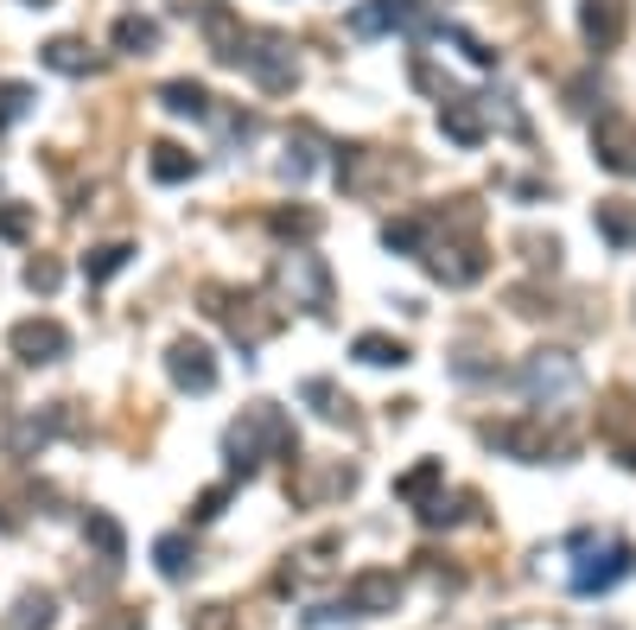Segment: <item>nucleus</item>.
Masks as SVG:
<instances>
[{"label":"nucleus","instance_id":"4be33fe9","mask_svg":"<svg viewBox=\"0 0 636 630\" xmlns=\"http://www.w3.org/2000/svg\"><path fill=\"white\" fill-rule=\"evenodd\" d=\"M350 357H357V364H370V370H401V364H408V344H401V337H388V332H363L357 344H350Z\"/></svg>","mask_w":636,"mask_h":630},{"label":"nucleus","instance_id":"ddd939ff","mask_svg":"<svg viewBox=\"0 0 636 630\" xmlns=\"http://www.w3.org/2000/svg\"><path fill=\"white\" fill-rule=\"evenodd\" d=\"M249 420H255V433H262V445H267V459H300V433H293V420L274 408V402H255L249 408Z\"/></svg>","mask_w":636,"mask_h":630},{"label":"nucleus","instance_id":"4468645a","mask_svg":"<svg viewBox=\"0 0 636 630\" xmlns=\"http://www.w3.org/2000/svg\"><path fill=\"white\" fill-rule=\"evenodd\" d=\"M484 440L496 445V452H509V459H523V465H541V459H548V433L528 427V420H503V427H490Z\"/></svg>","mask_w":636,"mask_h":630},{"label":"nucleus","instance_id":"393cba45","mask_svg":"<svg viewBox=\"0 0 636 630\" xmlns=\"http://www.w3.org/2000/svg\"><path fill=\"white\" fill-rule=\"evenodd\" d=\"M300 402H312V408H319V420H350V395H337V382L332 376H305L300 382Z\"/></svg>","mask_w":636,"mask_h":630},{"label":"nucleus","instance_id":"9b49d317","mask_svg":"<svg viewBox=\"0 0 636 630\" xmlns=\"http://www.w3.org/2000/svg\"><path fill=\"white\" fill-rule=\"evenodd\" d=\"M440 134H446L452 147H484L490 121H484V109H478V96H446V103H440Z\"/></svg>","mask_w":636,"mask_h":630},{"label":"nucleus","instance_id":"bb28decb","mask_svg":"<svg viewBox=\"0 0 636 630\" xmlns=\"http://www.w3.org/2000/svg\"><path fill=\"white\" fill-rule=\"evenodd\" d=\"M191 542L185 535H159V542H153V567H159V580H185L191 573Z\"/></svg>","mask_w":636,"mask_h":630},{"label":"nucleus","instance_id":"7ed1b4c3","mask_svg":"<svg viewBox=\"0 0 636 630\" xmlns=\"http://www.w3.org/2000/svg\"><path fill=\"white\" fill-rule=\"evenodd\" d=\"M523 389L535 395V402H566L573 389H579V364H573V350H528L523 364Z\"/></svg>","mask_w":636,"mask_h":630},{"label":"nucleus","instance_id":"6e6552de","mask_svg":"<svg viewBox=\"0 0 636 630\" xmlns=\"http://www.w3.org/2000/svg\"><path fill=\"white\" fill-rule=\"evenodd\" d=\"M427 20V7L420 0H357L350 7V33L357 38H388V33H408Z\"/></svg>","mask_w":636,"mask_h":630},{"label":"nucleus","instance_id":"c756f323","mask_svg":"<svg viewBox=\"0 0 636 630\" xmlns=\"http://www.w3.org/2000/svg\"><path fill=\"white\" fill-rule=\"evenodd\" d=\"M267 229H274L280 242H312V236H319V217H312V211H274Z\"/></svg>","mask_w":636,"mask_h":630},{"label":"nucleus","instance_id":"cd10ccee","mask_svg":"<svg viewBox=\"0 0 636 630\" xmlns=\"http://www.w3.org/2000/svg\"><path fill=\"white\" fill-rule=\"evenodd\" d=\"M51 433H58V408H51V414H26V420L13 427V452H20V459H33Z\"/></svg>","mask_w":636,"mask_h":630},{"label":"nucleus","instance_id":"9d476101","mask_svg":"<svg viewBox=\"0 0 636 630\" xmlns=\"http://www.w3.org/2000/svg\"><path fill=\"white\" fill-rule=\"evenodd\" d=\"M631 567H636V555L624 548V542H604L599 555H586L579 567H573V593H579V598L611 593V586H617V580H624Z\"/></svg>","mask_w":636,"mask_h":630},{"label":"nucleus","instance_id":"2eb2a0df","mask_svg":"<svg viewBox=\"0 0 636 630\" xmlns=\"http://www.w3.org/2000/svg\"><path fill=\"white\" fill-rule=\"evenodd\" d=\"M262 433H255V420H249V414H242V420H236V427H229L224 433V459H229V478H255V465H262Z\"/></svg>","mask_w":636,"mask_h":630},{"label":"nucleus","instance_id":"a211bd4d","mask_svg":"<svg viewBox=\"0 0 636 630\" xmlns=\"http://www.w3.org/2000/svg\"><path fill=\"white\" fill-rule=\"evenodd\" d=\"M159 109H166V115H191V121H204V115H211V90H204L197 76H172V83H159Z\"/></svg>","mask_w":636,"mask_h":630},{"label":"nucleus","instance_id":"dca6fc26","mask_svg":"<svg viewBox=\"0 0 636 630\" xmlns=\"http://www.w3.org/2000/svg\"><path fill=\"white\" fill-rule=\"evenodd\" d=\"M38 64L58 76H96L103 71V58L89 51V45H76V38H51V45H38Z\"/></svg>","mask_w":636,"mask_h":630},{"label":"nucleus","instance_id":"6ab92c4d","mask_svg":"<svg viewBox=\"0 0 636 630\" xmlns=\"http://www.w3.org/2000/svg\"><path fill=\"white\" fill-rule=\"evenodd\" d=\"M51 625H58V598L26 586V593L13 598V611H7V625L0 630H51Z\"/></svg>","mask_w":636,"mask_h":630},{"label":"nucleus","instance_id":"423d86ee","mask_svg":"<svg viewBox=\"0 0 636 630\" xmlns=\"http://www.w3.org/2000/svg\"><path fill=\"white\" fill-rule=\"evenodd\" d=\"M395 605H401V580H395L388 567H363V573L344 580V611H350V618H382V611H395Z\"/></svg>","mask_w":636,"mask_h":630},{"label":"nucleus","instance_id":"7c9ffc66","mask_svg":"<svg viewBox=\"0 0 636 630\" xmlns=\"http://www.w3.org/2000/svg\"><path fill=\"white\" fill-rule=\"evenodd\" d=\"M33 236V211L26 204H0V242H26Z\"/></svg>","mask_w":636,"mask_h":630},{"label":"nucleus","instance_id":"5701e85b","mask_svg":"<svg viewBox=\"0 0 636 630\" xmlns=\"http://www.w3.org/2000/svg\"><path fill=\"white\" fill-rule=\"evenodd\" d=\"M147 173L159 179V186H185V179H197V153L172 147V141H159V147L147 153Z\"/></svg>","mask_w":636,"mask_h":630},{"label":"nucleus","instance_id":"b1692460","mask_svg":"<svg viewBox=\"0 0 636 630\" xmlns=\"http://www.w3.org/2000/svg\"><path fill=\"white\" fill-rule=\"evenodd\" d=\"M440 484H446V465H440V459H420L413 472H401V478H395V497L420 510V503H433V490H440Z\"/></svg>","mask_w":636,"mask_h":630},{"label":"nucleus","instance_id":"aec40b11","mask_svg":"<svg viewBox=\"0 0 636 630\" xmlns=\"http://www.w3.org/2000/svg\"><path fill=\"white\" fill-rule=\"evenodd\" d=\"M109 38H115V51H128V58H147V51H159V20H147V13H121Z\"/></svg>","mask_w":636,"mask_h":630},{"label":"nucleus","instance_id":"473e14b6","mask_svg":"<svg viewBox=\"0 0 636 630\" xmlns=\"http://www.w3.org/2000/svg\"><path fill=\"white\" fill-rule=\"evenodd\" d=\"M224 503H229V484L204 490V497H197V510H191V522H217V516H224Z\"/></svg>","mask_w":636,"mask_h":630},{"label":"nucleus","instance_id":"f03ea898","mask_svg":"<svg viewBox=\"0 0 636 630\" xmlns=\"http://www.w3.org/2000/svg\"><path fill=\"white\" fill-rule=\"evenodd\" d=\"M280 287L293 294V306L325 312V306H332V268L312 255V249H287V255H280Z\"/></svg>","mask_w":636,"mask_h":630},{"label":"nucleus","instance_id":"f257e3e1","mask_svg":"<svg viewBox=\"0 0 636 630\" xmlns=\"http://www.w3.org/2000/svg\"><path fill=\"white\" fill-rule=\"evenodd\" d=\"M255 90L267 96H287L293 83H300V58H293V38L287 33H267V26H249L242 33V58H236Z\"/></svg>","mask_w":636,"mask_h":630},{"label":"nucleus","instance_id":"39448f33","mask_svg":"<svg viewBox=\"0 0 636 630\" xmlns=\"http://www.w3.org/2000/svg\"><path fill=\"white\" fill-rule=\"evenodd\" d=\"M7 350H13L26 370H38V364H64V357H71V332H64L58 319H20V325L7 332Z\"/></svg>","mask_w":636,"mask_h":630},{"label":"nucleus","instance_id":"20e7f679","mask_svg":"<svg viewBox=\"0 0 636 630\" xmlns=\"http://www.w3.org/2000/svg\"><path fill=\"white\" fill-rule=\"evenodd\" d=\"M166 376L179 395H211L217 389V350L197 344V337H172L166 344Z\"/></svg>","mask_w":636,"mask_h":630},{"label":"nucleus","instance_id":"1a4fd4ad","mask_svg":"<svg viewBox=\"0 0 636 630\" xmlns=\"http://www.w3.org/2000/svg\"><path fill=\"white\" fill-rule=\"evenodd\" d=\"M592 159L604 173H636V121L617 109H604L592 121Z\"/></svg>","mask_w":636,"mask_h":630},{"label":"nucleus","instance_id":"f704fd0d","mask_svg":"<svg viewBox=\"0 0 636 630\" xmlns=\"http://www.w3.org/2000/svg\"><path fill=\"white\" fill-rule=\"evenodd\" d=\"M191 630H229V605H204V611L191 618Z\"/></svg>","mask_w":636,"mask_h":630},{"label":"nucleus","instance_id":"f3484780","mask_svg":"<svg viewBox=\"0 0 636 630\" xmlns=\"http://www.w3.org/2000/svg\"><path fill=\"white\" fill-rule=\"evenodd\" d=\"M592 223H599V236L611 249H636V204L631 198H599Z\"/></svg>","mask_w":636,"mask_h":630},{"label":"nucleus","instance_id":"2f4dec72","mask_svg":"<svg viewBox=\"0 0 636 630\" xmlns=\"http://www.w3.org/2000/svg\"><path fill=\"white\" fill-rule=\"evenodd\" d=\"M58 281H64V268H58V261H26V287H33V294H58Z\"/></svg>","mask_w":636,"mask_h":630},{"label":"nucleus","instance_id":"f8f14e48","mask_svg":"<svg viewBox=\"0 0 636 630\" xmlns=\"http://www.w3.org/2000/svg\"><path fill=\"white\" fill-rule=\"evenodd\" d=\"M624 20H631V0H586L579 7V33L592 51H611L624 38Z\"/></svg>","mask_w":636,"mask_h":630},{"label":"nucleus","instance_id":"c9c22d12","mask_svg":"<svg viewBox=\"0 0 636 630\" xmlns=\"http://www.w3.org/2000/svg\"><path fill=\"white\" fill-rule=\"evenodd\" d=\"M26 7H51V0H26Z\"/></svg>","mask_w":636,"mask_h":630},{"label":"nucleus","instance_id":"72a5a7b5","mask_svg":"<svg viewBox=\"0 0 636 630\" xmlns=\"http://www.w3.org/2000/svg\"><path fill=\"white\" fill-rule=\"evenodd\" d=\"M280 173H287L293 186H305V179H312V153H305V141H300V147H287V159H280Z\"/></svg>","mask_w":636,"mask_h":630},{"label":"nucleus","instance_id":"412c9836","mask_svg":"<svg viewBox=\"0 0 636 630\" xmlns=\"http://www.w3.org/2000/svg\"><path fill=\"white\" fill-rule=\"evenodd\" d=\"M83 542L109 560V567H121V555H128V535H121V522H115L109 510H89V516H83Z\"/></svg>","mask_w":636,"mask_h":630},{"label":"nucleus","instance_id":"c85d7f7f","mask_svg":"<svg viewBox=\"0 0 636 630\" xmlns=\"http://www.w3.org/2000/svg\"><path fill=\"white\" fill-rule=\"evenodd\" d=\"M471 510H478V497H433V503H420V522L427 528H458Z\"/></svg>","mask_w":636,"mask_h":630},{"label":"nucleus","instance_id":"0eeeda50","mask_svg":"<svg viewBox=\"0 0 636 630\" xmlns=\"http://www.w3.org/2000/svg\"><path fill=\"white\" fill-rule=\"evenodd\" d=\"M420 261H427V274H433L440 287H478V281L490 274V255L478 249V242H446V249L433 242Z\"/></svg>","mask_w":636,"mask_h":630},{"label":"nucleus","instance_id":"a878e982","mask_svg":"<svg viewBox=\"0 0 636 630\" xmlns=\"http://www.w3.org/2000/svg\"><path fill=\"white\" fill-rule=\"evenodd\" d=\"M128 261H134V242H103V249H89V255H83V281H89V287H103V281H115Z\"/></svg>","mask_w":636,"mask_h":630}]
</instances>
